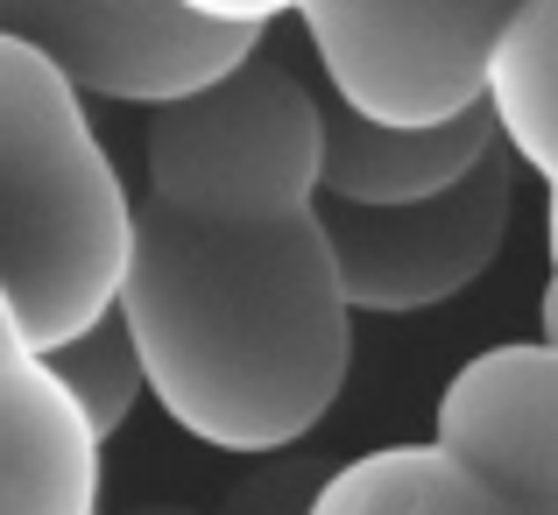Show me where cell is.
<instances>
[{"instance_id":"6","label":"cell","mask_w":558,"mask_h":515,"mask_svg":"<svg viewBox=\"0 0 558 515\" xmlns=\"http://www.w3.org/2000/svg\"><path fill=\"white\" fill-rule=\"evenodd\" d=\"M509 212H517V163H509V149L481 156L460 184L424 205L361 212V205L318 198V226H326L347 311H375V318H410V311H432V304L474 290L509 241Z\"/></svg>"},{"instance_id":"15","label":"cell","mask_w":558,"mask_h":515,"mask_svg":"<svg viewBox=\"0 0 558 515\" xmlns=\"http://www.w3.org/2000/svg\"><path fill=\"white\" fill-rule=\"evenodd\" d=\"M121 515H205V508H178V502H156V508H121Z\"/></svg>"},{"instance_id":"5","label":"cell","mask_w":558,"mask_h":515,"mask_svg":"<svg viewBox=\"0 0 558 515\" xmlns=\"http://www.w3.org/2000/svg\"><path fill=\"white\" fill-rule=\"evenodd\" d=\"M523 0H312L298 14L318 78L381 127H438L481 107V78Z\"/></svg>"},{"instance_id":"10","label":"cell","mask_w":558,"mask_h":515,"mask_svg":"<svg viewBox=\"0 0 558 515\" xmlns=\"http://www.w3.org/2000/svg\"><path fill=\"white\" fill-rule=\"evenodd\" d=\"M481 107L509 163L545 184V261L558 297V0H523L481 78Z\"/></svg>"},{"instance_id":"1","label":"cell","mask_w":558,"mask_h":515,"mask_svg":"<svg viewBox=\"0 0 558 515\" xmlns=\"http://www.w3.org/2000/svg\"><path fill=\"white\" fill-rule=\"evenodd\" d=\"M128 340L149 403L205 452H298L340 403L354 367V311L318 212L262 233H198L135 198L121 275Z\"/></svg>"},{"instance_id":"7","label":"cell","mask_w":558,"mask_h":515,"mask_svg":"<svg viewBox=\"0 0 558 515\" xmlns=\"http://www.w3.org/2000/svg\"><path fill=\"white\" fill-rule=\"evenodd\" d=\"M0 36L57 64L85 99L178 107L262 50V36L205 28L170 0H0Z\"/></svg>"},{"instance_id":"2","label":"cell","mask_w":558,"mask_h":515,"mask_svg":"<svg viewBox=\"0 0 558 515\" xmlns=\"http://www.w3.org/2000/svg\"><path fill=\"white\" fill-rule=\"evenodd\" d=\"M135 247V191L93 135L85 93L0 36V297L36 353L113 311Z\"/></svg>"},{"instance_id":"12","label":"cell","mask_w":558,"mask_h":515,"mask_svg":"<svg viewBox=\"0 0 558 515\" xmlns=\"http://www.w3.org/2000/svg\"><path fill=\"white\" fill-rule=\"evenodd\" d=\"M332 466L312 459V452H276V459H255V474L233 480V494L219 502V515H304Z\"/></svg>"},{"instance_id":"9","label":"cell","mask_w":558,"mask_h":515,"mask_svg":"<svg viewBox=\"0 0 558 515\" xmlns=\"http://www.w3.org/2000/svg\"><path fill=\"white\" fill-rule=\"evenodd\" d=\"M318 127H326V163H318V198L326 205H361V212H389V205H424L452 191L481 156H495V121L488 107H466L438 127H381L318 93Z\"/></svg>"},{"instance_id":"11","label":"cell","mask_w":558,"mask_h":515,"mask_svg":"<svg viewBox=\"0 0 558 515\" xmlns=\"http://www.w3.org/2000/svg\"><path fill=\"white\" fill-rule=\"evenodd\" d=\"M43 367L57 375V389L71 395V409L85 417V431H93L99 445H107V438L135 417V403L149 395V381H142V353H135V340H128L121 311L93 318L78 340L50 346V353H43Z\"/></svg>"},{"instance_id":"4","label":"cell","mask_w":558,"mask_h":515,"mask_svg":"<svg viewBox=\"0 0 558 515\" xmlns=\"http://www.w3.org/2000/svg\"><path fill=\"white\" fill-rule=\"evenodd\" d=\"M318 85L262 42L205 93L149 113L142 135V205L198 233H262L318 212Z\"/></svg>"},{"instance_id":"13","label":"cell","mask_w":558,"mask_h":515,"mask_svg":"<svg viewBox=\"0 0 558 515\" xmlns=\"http://www.w3.org/2000/svg\"><path fill=\"white\" fill-rule=\"evenodd\" d=\"M178 14H191V22L205 28H241V36H269L283 14H304L312 0H170Z\"/></svg>"},{"instance_id":"14","label":"cell","mask_w":558,"mask_h":515,"mask_svg":"<svg viewBox=\"0 0 558 515\" xmlns=\"http://www.w3.org/2000/svg\"><path fill=\"white\" fill-rule=\"evenodd\" d=\"M537 346H551V353H558V297H551V290L537 297Z\"/></svg>"},{"instance_id":"3","label":"cell","mask_w":558,"mask_h":515,"mask_svg":"<svg viewBox=\"0 0 558 515\" xmlns=\"http://www.w3.org/2000/svg\"><path fill=\"white\" fill-rule=\"evenodd\" d=\"M304 515H558V353L488 346L438 389L424 445L332 466Z\"/></svg>"},{"instance_id":"8","label":"cell","mask_w":558,"mask_h":515,"mask_svg":"<svg viewBox=\"0 0 558 515\" xmlns=\"http://www.w3.org/2000/svg\"><path fill=\"white\" fill-rule=\"evenodd\" d=\"M0 515H99V438L0 297Z\"/></svg>"}]
</instances>
